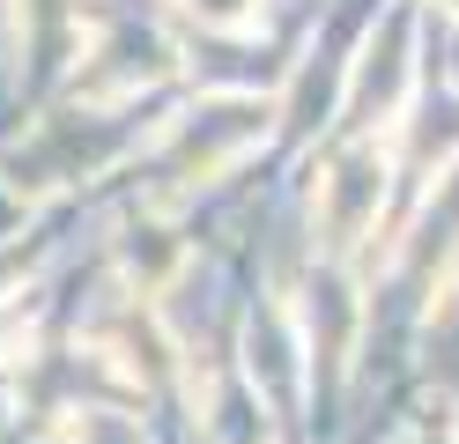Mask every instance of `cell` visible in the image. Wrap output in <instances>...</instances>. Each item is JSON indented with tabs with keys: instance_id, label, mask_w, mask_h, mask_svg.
Segmentation results:
<instances>
[{
	"instance_id": "1",
	"label": "cell",
	"mask_w": 459,
	"mask_h": 444,
	"mask_svg": "<svg viewBox=\"0 0 459 444\" xmlns=\"http://www.w3.org/2000/svg\"><path fill=\"white\" fill-rule=\"evenodd\" d=\"M385 178H393V163H385L378 141H363V148H349V156H333L326 186H319V222H326V245H333V252H349L356 237L378 222Z\"/></svg>"
},
{
	"instance_id": "2",
	"label": "cell",
	"mask_w": 459,
	"mask_h": 444,
	"mask_svg": "<svg viewBox=\"0 0 459 444\" xmlns=\"http://www.w3.org/2000/svg\"><path fill=\"white\" fill-rule=\"evenodd\" d=\"M156 74H170V45L156 38V30H141V22H119V30H104V38H97L90 59H82L74 89H82V97H97V104H111V97H134V89L156 82Z\"/></svg>"
},
{
	"instance_id": "3",
	"label": "cell",
	"mask_w": 459,
	"mask_h": 444,
	"mask_svg": "<svg viewBox=\"0 0 459 444\" xmlns=\"http://www.w3.org/2000/svg\"><path fill=\"white\" fill-rule=\"evenodd\" d=\"M260 134H267V104H260V97H222V104L186 111V126H178L186 178H215L222 163H238Z\"/></svg>"
},
{
	"instance_id": "4",
	"label": "cell",
	"mask_w": 459,
	"mask_h": 444,
	"mask_svg": "<svg viewBox=\"0 0 459 444\" xmlns=\"http://www.w3.org/2000/svg\"><path fill=\"white\" fill-rule=\"evenodd\" d=\"M186 15H200V30H252L260 22V0H178Z\"/></svg>"
},
{
	"instance_id": "5",
	"label": "cell",
	"mask_w": 459,
	"mask_h": 444,
	"mask_svg": "<svg viewBox=\"0 0 459 444\" xmlns=\"http://www.w3.org/2000/svg\"><path fill=\"white\" fill-rule=\"evenodd\" d=\"M15 222H22V200H8V193H0V237H8Z\"/></svg>"
},
{
	"instance_id": "6",
	"label": "cell",
	"mask_w": 459,
	"mask_h": 444,
	"mask_svg": "<svg viewBox=\"0 0 459 444\" xmlns=\"http://www.w3.org/2000/svg\"><path fill=\"white\" fill-rule=\"evenodd\" d=\"M437 8H452V15H459V0H437Z\"/></svg>"
}]
</instances>
